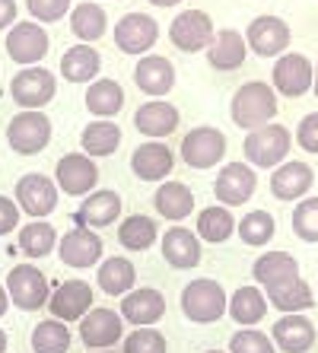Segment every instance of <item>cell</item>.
<instances>
[{
    "label": "cell",
    "mask_w": 318,
    "mask_h": 353,
    "mask_svg": "<svg viewBox=\"0 0 318 353\" xmlns=\"http://www.w3.org/2000/svg\"><path fill=\"white\" fill-rule=\"evenodd\" d=\"M229 115H232V124L242 128V131H258L277 115V92H274V86H268L261 80L245 83L232 96Z\"/></svg>",
    "instance_id": "6da1fadb"
},
{
    "label": "cell",
    "mask_w": 318,
    "mask_h": 353,
    "mask_svg": "<svg viewBox=\"0 0 318 353\" xmlns=\"http://www.w3.org/2000/svg\"><path fill=\"white\" fill-rule=\"evenodd\" d=\"M226 290L210 277H197L181 290V312L195 325H213L226 315Z\"/></svg>",
    "instance_id": "7a4b0ae2"
},
{
    "label": "cell",
    "mask_w": 318,
    "mask_h": 353,
    "mask_svg": "<svg viewBox=\"0 0 318 353\" xmlns=\"http://www.w3.org/2000/svg\"><path fill=\"white\" fill-rule=\"evenodd\" d=\"M290 147H293V134L286 131L284 124H264L258 131H248L242 143L245 159L258 169H277L286 159Z\"/></svg>",
    "instance_id": "3957f363"
},
{
    "label": "cell",
    "mask_w": 318,
    "mask_h": 353,
    "mask_svg": "<svg viewBox=\"0 0 318 353\" xmlns=\"http://www.w3.org/2000/svg\"><path fill=\"white\" fill-rule=\"evenodd\" d=\"M57 92L54 74L45 67H23L13 80H10V96L23 112H39L41 105H48Z\"/></svg>",
    "instance_id": "277c9868"
},
{
    "label": "cell",
    "mask_w": 318,
    "mask_h": 353,
    "mask_svg": "<svg viewBox=\"0 0 318 353\" xmlns=\"http://www.w3.org/2000/svg\"><path fill=\"white\" fill-rule=\"evenodd\" d=\"M7 143L23 157H35L51 143V118L45 112H19L7 128Z\"/></svg>",
    "instance_id": "5b68a950"
},
{
    "label": "cell",
    "mask_w": 318,
    "mask_h": 353,
    "mask_svg": "<svg viewBox=\"0 0 318 353\" xmlns=\"http://www.w3.org/2000/svg\"><path fill=\"white\" fill-rule=\"evenodd\" d=\"M213 35H217V29H213V19L207 17L204 10H181L169 26L172 45L179 51H185V54H197V51L210 48Z\"/></svg>",
    "instance_id": "8992f818"
},
{
    "label": "cell",
    "mask_w": 318,
    "mask_h": 353,
    "mask_svg": "<svg viewBox=\"0 0 318 353\" xmlns=\"http://www.w3.org/2000/svg\"><path fill=\"white\" fill-rule=\"evenodd\" d=\"M7 296L23 312H39L48 303V280L35 264H17L7 277Z\"/></svg>",
    "instance_id": "52a82bcc"
},
{
    "label": "cell",
    "mask_w": 318,
    "mask_h": 353,
    "mask_svg": "<svg viewBox=\"0 0 318 353\" xmlns=\"http://www.w3.org/2000/svg\"><path fill=\"white\" fill-rule=\"evenodd\" d=\"M312 74H315V67L306 54L299 51H284L274 64V92L286 99H299L312 90Z\"/></svg>",
    "instance_id": "ba28073f"
},
{
    "label": "cell",
    "mask_w": 318,
    "mask_h": 353,
    "mask_svg": "<svg viewBox=\"0 0 318 353\" xmlns=\"http://www.w3.org/2000/svg\"><path fill=\"white\" fill-rule=\"evenodd\" d=\"M255 188H258V175L248 163H226L213 181V194L223 207H242L245 201H252Z\"/></svg>",
    "instance_id": "9c48e42d"
},
{
    "label": "cell",
    "mask_w": 318,
    "mask_h": 353,
    "mask_svg": "<svg viewBox=\"0 0 318 353\" xmlns=\"http://www.w3.org/2000/svg\"><path fill=\"white\" fill-rule=\"evenodd\" d=\"M226 157V137L220 128H195L181 140V159L191 169H213Z\"/></svg>",
    "instance_id": "30bf717a"
},
{
    "label": "cell",
    "mask_w": 318,
    "mask_h": 353,
    "mask_svg": "<svg viewBox=\"0 0 318 353\" xmlns=\"http://www.w3.org/2000/svg\"><path fill=\"white\" fill-rule=\"evenodd\" d=\"M293 32L280 17H258L245 29V45L258 54V58H280L290 45Z\"/></svg>",
    "instance_id": "8fae6325"
},
{
    "label": "cell",
    "mask_w": 318,
    "mask_h": 353,
    "mask_svg": "<svg viewBox=\"0 0 318 353\" xmlns=\"http://www.w3.org/2000/svg\"><path fill=\"white\" fill-rule=\"evenodd\" d=\"M17 207L19 214H29V216H48L54 214L57 207V188L54 181L48 175L41 172H29L17 181Z\"/></svg>",
    "instance_id": "7c38bea8"
},
{
    "label": "cell",
    "mask_w": 318,
    "mask_h": 353,
    "mask_svg": "<svg viewBox=\"0 0 318 353\" xmlns=\"http://www.w3.org/2000/svg\"><path fill=\"white\" fill-rule=\"evenodd\" d=\"M159 39V23L150 13H128L115 26V45L124 54H147Z\"/></svg>",
    "instance_id": "4fadbf2b"
},
{
    "label": "cell",
    "mask_w": 318,
    "mask_h": 353,
    "mask_svg": "<svg viewBox=\"0 0 318 353\" xmlns=\"http://www.w3.org/2000/svg\"><path fill=\"white\" fill-rule=\"evenodd\" d=\"M7 54L23 67H35L48 54V32L39 23H13L7 35Z\"/></svg>",
    "instance_id": "5bb4252c"
},
{
    "label": "cell",
    "mask_w": 318,
    "mask_h": 353,
    "mask_svg": "<svg viewBox=\"0 0 318 353\" xmlns=\"http://www.w3.org/2000/svg\"><path fill=\"white\" fill-rule=\"evenodd\" d=\"M80 337L90 350H108L124 337V319L112 309H90L80 321Z\"/></svg>",
    "instance_id": "9a60e30c"
},
{
    "label": "cell",
    "mask_w": 318,
    "mask_h": 353,
    "mask_svg": "<svg viewBox=\"0 0 318 353\" xmlns=\"http://www.w3.org/2000/svg\"><path fill=\"white\" fill-rule=\"evenodd\" d=\"M96 185H99V165L86 153H67L57 163V188H64V194L70 197L92 194Z\"/></svg>",
    "instance_id": "2e32d148"
},
{
    "label": "cell",
    "mask_w": 318,
    "mask_h": 353,
    "mask_svg": "<svg viewBox=\"0 0 318 353\" xmlns=\"http://www.w3.org/2000/svg\"><path fill=\"white\" fill-rule=\"evenodd\" d=\"M48 309L57 321H80L83 315L92 309V287L83 280H64L54 290V296H48Z\"/></svg>",
    "instance_id": "e0dca14e"
},
{
    "label": "cell",
    "mask_w": 318,
    "mask_h": 353,
    "mask_svg": "<svg viewBox=\"0 0 318 353\" xmlns=\"http://www.w3.org/2000/svg\"><path fill=\"white\" fill-rule=\"evenodd\" d=\"M57 252H61V261L67 268H92L102 258V239L86 226H74L67 236H61Z\"/></svg>",
    "instance_id": "ac0fdd59"
},
{
    "label": "cell",
    "mask_w": 318,
    "mask_h": 353,
    "mask_svg": "<svg viewBox=\"0 0 318 353\" xmlns=\"http://www.w3.org/2000/svg\"><path fill=\"white\" fill-rule=\"evenodd\" d=\"M166 315V296L156 287H143V290H131L121 299V319L137 325V328H150Z\"/></svg>",
    "instance_id": "d6986e66"
},
{
    "label": "cell",
    "mask_w": 318,
    "mask_h": 353,
    "mask_svg": "<svg viewBox=\"0 0 318 353\" xmlns=\"http://www.w3.org/2000/svg\"><path fill=\"white\" fill-rule=\"evenodd\" d=\"M315 185V172L309 163H280L270 175V194L277 201H302Z\"/></svg>",
    "instance_id": "ffe728a7"
},
{
    "label": "cell",
    "mask_w": 318,
    "mask_h": 353,
    "mask_svg": "<svg viewBox=\"0 0 318 353\" xmlns=\"http://www.w3.org/2000/svg\"><path fill=\"white\" fill-rule=\"evenodd\" d=\"M131 169L140 181H163L175 169V153L166 147L163 140H147L134 150Z\"/></svg>",
    "instance_id": "44dd1931"
},
{
    "label": "cell",
    "mask_w": 318,
    "mask_h": 353,
    "mask_svg": "<svg viewBox=\"0 0 318 353\" xmlns=\"http://www.w3.org/2000/svg\"><path fill=\"white\" fill-rule=\"evenodd\" d=\"M270 341H274V347H280L284 353H309L312 344H315V325L299 312L284 315L280 321H274Z\"/></svg>",
    "instance_id": "7402d4cb"
},
{
    "label": "cell",
    "mask_w": 318,
    "mask_h": 353,
    "mask_svg": "<svg viewBox=\"0 0 318 353\" xmlns=\"http://www.w3.org/2000/svg\"><path fill=\"white\" fill-rule=\"evenodd\" d=\"M118 216H121V197L115 191H92V194H86L74 220L77 226H86V230H106Z\"/></svg>",
    "instance_id": "603a6c76"
},
{
    "label": "cell",
    "mask_w": 318,
    "mask_h": 353,
    "mask_svg": "<svg viewBox=\"0 0 318 353\" xmlns=\"http://www.w3.org/2000/svg\"><path fill=\"white\" fill-rule=\"evenodd\" d=\"M134 80L147 96L163 99L166 92H172L175 86V67L169 58L163 54H147V58L137 61V70H134Z\"/></svg>",
    "instance_id": "cb8c5ba5"
},
{
    "label": "cell",
    "mask_w": 318,
    "mask_h": 353,
    "mask_svg": "<svg viewBox=\"0 0 318 353\" xmlns=\"http://www.w3.org/2000/svg\"><path fill=\"white\" fill-rule=\"evenodd\" d=\"M163 258L179 268V271H188V268H197L201 264V239L197 232L185 230V226H172L163 236Z\"/></svg>",
    "instance_id": "d4e9b609"
},
{
    "label": "cell",
    "mask_w": 318,
    "mask_h": 353,
    "mask_svg": "<svg viewBox=\"0 0 318 353\" xmlns=\"http://www.w3.org/2000/svg\"><path fill=\"white\" fill-rule=\"evenodd\" d=\"M245 54H248V45H245V35L236 29H220L213 35L210 48H207V61H210L213 70H239L245 64Z\"/></svg>",
    "instance_id": "484cf974"
},
{
    "label": "cell",
    "mask_w": 318,
    "mask_h": 353,
    "mask_svg": "<svg viewBox=\"0 0 318 353\" xmlns=\"http://www.w3.org/2000/svg\"><path fill=\"white\" fill-rule=\"evenodd\" d=\"M134 128H137L143 137H169L175 128H179V108L163 102V99H153L147 105H140L134 112Z\"/></svg>",
    "instance_id": "4316f807"
},
{
    "label": "cell",
    "mask_w": 318,
    "mask_h": 353,
    "mask_svg": "<svg viewBox=\"0 0 318 353\" xmlns=\"http://www.w3.org/2000/svg\"><path fill=\"white\" fill-rule=\"evenodd\" d=\"M252 274L264 290H274L280 283H290V280L299 277V261L290 252H268V255H261L255 261Z\"/></svg>",
    "instance_id": "83f0119b"
},
{
    "label": "cell",
    "mask_w": 318,
    "mask_h": 353,
    "mask_svg": "<svg viewBox=\"0 0 318 353\" xmlns=\"http://www.w3.org/2000/svg\"><path fill=\"white\" fill-rule=\"evenodd\" d=\"M153 207H156V214L159 216L179 223V220H185V216L195 214V194H191V188H188L185 181H166V185L156 188Z\"/></svg>",
    "instance_id": "f1b7e54d"
},
{
    "label": "cell",
    "mask_w": 318,
    "mask_h": 353,
    "mask_svg": "<svg viewBox=\"0 0 318 353\" xmlns=\"http://www.w3.org/2000/svg\"><path fill=\"white\" fill-rule=\"evenodd\" d=\"M226 312L232 315V321H239L242 328H255L258 321L268 315V296L258 287H239L229 299Z\"/></svg>",
    "instance_id": "f546056e"
},
{
    "label": "cell",
    "mask_w": 318,
    "mask_h": 353,
    "mask_svg": "<svg viewBox=\"0 0 318 353\" xmlns=\"http://www.w3.org/2000/svg\"><path fill=\"white\" fill-rule=\"evenodd\" d=\"M99 67H102V58H99V51L92 45H74L61 58V77L70 83H90L96 80Z\"/></svg>",
    "instance_id": "4dcf8cb0"
},
{
    "label": "cell",
    "mask_w": 318,
    "mask_h": 353,
    "mask_svg": "<svg viewBox=\"0 0 318 353\" xmlns=\"http://www.w3.org/2000/svg\"><path fill=\"white\" fill-rule=\"evenodd\" d=\"M124 105V90L118 80H108V77H102V80H92V86L86 90V108H90L96 118H115L118 112H121Z\"/></svg>",
    "instance_id": "1f68e13d"
},
{
    "label": "cell",
    "mask_w": 318,
    "mask_h": 353,
    "mask_svg": "<svg viewBox=\"0 0 318 353\" xmlns=\"http://www.w3.org/2000/svg\"><path fill=\"white\" fill-rule=\"evenodd\" d=\"M70 29H74V35L83 41V45L102 39L106 29H108L106 10L99 7V3H92V0H83L80 7L70 10Z\"/></svg>",
    "instance_id": "d6a6232c"
},
{
    "label": "cell",
    "mask_w": 318,
    "mask_h": 353,
    "mask_svg": "<svg viewBox=\"0 0 318 353\" xmlns=\"http://www.w3.org/2000/svg\"><path fill=\"white\" fill-rule=\"evenodd\" d=\"M121 143V128L106 118H96L83 128V153L86 157H112L115 150Z\"/></svg>",
    "instance_id": "836d02e7"
},
{
    "label": "cell",
    "mask_w": 318,
    "mask_h": 353,
    "mask_svg": "<svg viewBox=\"0 0 318 353\" xmlns=\"http://www.w3.org/2000/svg\"><path fill=\"white\" fill-rule=\"evenodd\" d=\"M268 303L274 305V309H280V312L293 315V312H306V309H312L315 296H312V287L306 283V280L296 277V280H290V283H280V287L268 290Z\"/></svg>",
    "instance_id": "e575fe53"
},
{
    "label": "cell",
    "mask_w": 318,
    "mask_h": 353,
    "mask_svg": "<svg viewBox=\"0 0 318 353\" xmlns=\"http://www.w3.org/2000/svg\"><path fill=\"white\" fill-rule=\"evenodd\" d=\"M236 230V220L229 214V207L217 204V207H204L201 214H197V239H204L210 245H220L232 236Z\"/></svg>",
    "instance_id": "d590c367"
},
{
    "label": "cell",
    "mask_w": 318,
    "mask_h": 353,
    "mask_svg": "<svg viewBox=\"0 0 318 353\" xmlns=\"http://www.w3.org/2000/svg\"><path fill=\"white\" fill-rule=\"evenodd\" d=\"M137 280V268L128 258H106V264H99V287L108 296H124L128 290H134Z\"/></svg>",
    "instance_id": "8d00e7d4"
},
{
    "label": "cell",
    "mask_w": 318,
    "mask_h": 353,
    "mask_svg": "<svg viewBox=\"0 0 318 353\" xmlns=\"http://www.w3.org/2000/svg\"><path fill=\"white\" fill-rule=\"evenodd\" d=\"M118 242H121L128 252H147L156 242V220L143 214H134L118 226Z\"/></svg>",
    "instance_id": "74e56055"
},
{
    "label": "cell",
    "mask_w": 318,
    "mask_h": 353,
    "mask_svg": "<svg viewBox=\"0 0 318 353\" xmlns=\"http://www.w3.org/2000/svg\"><path fill=\"white\" fill-rule=\"evenodd\" d=\"M70 328L64 321L48 319V321H39L32 331V350L35 353H67L70 350Z\"/></svg>",
    "instance_id": "f35d334b"
},
{
    "label": "cell",
    "mask_w": 318,
    "mask_h": 353,
    "mask_svg": "<svg viewBox=\"0 0 318 353\" xmlns=\"http://www.w3.org/2000/svg\"><path fill=\"white\" fill-rule=\"evenodd\" d=\"M54 226L45 220H35L29 226L19 230V252L29 258H45L51 255V248H54Z\"/></svg>",
    "instance_id": "ab89813d"
},
{
    "label": "cell",
    "mask_w": 318,
    "mask_h": 353,
    "mask_svg": "<svg viewBox=\"0 0 318 353\" xmlns=\"http://www.w3.org/2000/svg\"><path fill=\"white\" fill-rule=\"evenodd\" d=\"M239 230V239H242L245 245H268L270 239H274V230H277V223L268 210H252V214H245L242 223H236Z\"/></svg>",
    "instance_id": "60d3db41"
},
{
    "label": "cell",
    "mask_w": 318,
    "mask_h": 353,
    "mask_svg": "<svg viewBox=\"0 0 318 353\" xmlns=\"http://www.w3.org/2000/svg\"><path fill=\"white\" fill-rule=\"evenodd\" d=\"M293 232L302 242H318V197H302L293 210Z\"/></svg>",
    "instance_id": "b9f144b4"
},
{
    "label": "cell",
    "mask_w": 318,
    "mask_h": 353,
    "mask_svg": "<svg viewBox=\"0 0 318 353\" xmlns=\"http://www.w3.org/2000/svg\"><path fill=\"white\" fill-rule=\"evenodd\" d=\"M229 353H274V341L258 328H242L229 341Z\"/></svg>",
    "instance_id": "7bdbcfd3"
},
{
    "label": "cell",
    "mask_w": 318,
    "mask_h": 353,
    "mask_svg": "<svg viewBox=\"0 0 318 353\" xmlns=\"http://www.w3.org/2000/svg\"><path fill=\"white\" fill-rule=\"evenodd\" d=\"M124 353H166V337L156 328H137L121 341Z\"/></svg>",
    "instance_id": "ee69618b"
},
{
    "label": "cell",
    "mask_w": 318,
    "mask_h": 353,
    "mask_svg": "<svg viewBox=\"0 0 318 353\" xmlns=\"http://www.w3.org/2000/svg\"><path fill=\"white\" fill-rule=\"evenodd\" d=\"M26 7L39 23H57L70 13V0H26Z\"/></svg>",
    "instance_id": "f6af8a7d"
},
{
    "label": "cell",
    "mask_w": 318,
    "mask_h": 353,
    "mask_svg": "<svg viewBox=\"0 0 318 353\" xmlns=\"http://www.w3.org/2000/svg\"><path fill=\"white\" fill-rule=\"evenodd\" d=\"M296 143H299L306 153H318V112L306 115L296 128Z\"/></svg>",
    "instance_id": "bcb514c9"
},
{
    "label": "cell",
    "mask_w": 318,
    "mask_h": 353,
    "mask_svg": "<svg viewBox=\"0 0 318 353\" xmlns=\"http://www.w3.org/2000/svg\"><path fill=\"white\" fill-rule=\"evenodd\" d=\"M19 226V207L17 201H10V197L0 194V236H7Z\"/></svg>",
    "instance_id": "7dc6e473"
},
{
    "label": "cell",
    "mask_w": 318,
    "mask_h": 353,
    "mask_svg": "<svg viewBox=\"0 0 318 353\" xmlns=\"http://www.w3.org/2000/svg\"><path fill=\"white\" fill-rule=\"evenodd\" d=\"M17 0H0V29H7V26L17 23Z\"/></svg>",
    "instance_id": "c3c4849f"
},
{
    "label": "cell",
    "mask_w": 318,
    "mask_h": 353,
    "mask_svg": "<svg viewBox=\"0 0 318 353\" xmlns=\"http://www.w3.org/2000/svg\"><path fill=\"white\" fill-rule=\"evenodd\" d=\"M7 305H10V296H7V290L0 287V319L7 315Z\"/></svg>",
    "instance_id": "681fc988"
},
{
    "label": "cell",
    "mask_w": 318,
    "mask_h": 353,
    "mask_svg": "<svg viewBox=\"0 0 318 353\" xmlns=\"http://www.w3.org/2000/svg\"><path fill=\"white\" fill-rule=\"evenodd\" d=\"M150 3H153V7H179L181 0H150Z\"/></svg>",
    "instance_id": "f907efd6"
},
{
    "label": "cell",
    "mask_w": 318,
    "mask_h": 353,
    "mask_svg": "<svg viewBox=\"0 0 318 353\" xmlns=\"http://www.w3.org/2000/svg\"><path fill=\"white\" fill-rule=\"evenodd\" d=\"M312 92L318 96V64H315V74H312Z\"/></svg>",
    "instance_id": "816d5d0a"
},
{
    "label": "cell",
    "mask_w": 318,
    "mask_h": 353,
    "mask_svg": "<svg viewBox=\"0 0 318 353\" xmlns=\"http://www.w3.org/2000/svg\"><path fill=\"white\" fill-rule=\"evenodd\" d=\"M7 344H10V341H7V334H3V331H0V353L7 350Z\"/></svg>",
    "instance_id": "f5cc1de1"
},
{
    "label": "cell",
    "mask_w": 318,
    "mask_h": 353,
    "mask_svg": "<svg viewBox=\"0 0 318 353\" xmlns=\"http://www.w3.org/2000/svg\"><path fill=\"white\" fill-rule=\"evenodd\" d=\"M92 353H112V350H92Z\"/></svg>",
    "instance_id": "db71d44e"
},
{
    "label": "cell",
    "mask_w": 318,
    "mask_h": 353,
    "mask_svg": "<svg viewBox=\"0 0 318 353\" xmlns=\"http://www.w3.org/2000/svg\"><path fill=\"white\" fill-rule=\"evenodd\" d=\"M207 353H223V350H207Z\"/></svg>",
    "instance_id": "11a10c76"
}]
</instances>
